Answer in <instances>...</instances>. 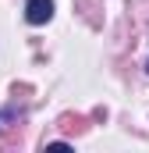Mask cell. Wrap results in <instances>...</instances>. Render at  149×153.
<instances>
[{"instance_id": "cell-1", "label": "cell", "mask_w": 149, "mask_h": 153, "mask_svg": "<svg viewBox=\"0 0 149 153\" xmlns=\"http://www.w3.org/2000/svg\"><path fill=\"white\" fill-rule=\"evenodd\" d=\"M25 18L32 25H46L53 18V0H25Z\"/></svg>"}, {"instance_id": "cell-2", "label": "cell", "mask_w": 149, "mask_h": 153, "mask_svg": "<svg viewBox=\"0 0 149 153\" xmlns=\"http://www.w3.org/2000/svg\"><path fill=\"white\" fill-rule=\"evenodd\" d=\"M146 71H149V61H146Z\"/></svg>"}]
</instances>
